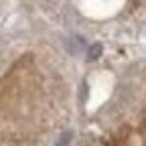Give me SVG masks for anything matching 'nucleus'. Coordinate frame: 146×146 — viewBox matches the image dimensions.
Instances as JSON below:
<instances>
[{"mask_svg":"<svg viewBox=\"0 0 146 146\" xmlns=\"http://www.w3.org/2000/svg\"><path fill=\"white\" fill-rule=\"evenodd\" d=\"M100 53H102V45H94V47H89V53H87V57H89V59H96Z\"/></svg>","mask_w":146,"mask_h":146,"instance_id":"f257e3e1","label":"nucleus"}]
</instances>
